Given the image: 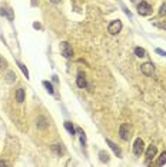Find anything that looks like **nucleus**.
Listing matches in <instances>:
<instances>
[{
    "label": "nucleus",
    "instance_id": "nucleus-2",
    "mask_svg": "<svg viewBox=\"0 0 166 167\" xmlns=\"http://www.w3.org/2000/svg\"><path fill=\"white\" fill-rule=\"evenodd\" d=\"M60 51H62L63 57H66V59H70L72 56H73V50H72V46H70V44H69L67 42L60 43Z\"/></svg>",
    "mask_w": 166,
    "mask_h": 167
},
{
    "label": "nucleus",
    "instance_id": "nucleus-3",
    "mask_svg": "<svg viewBox=\"0 0 166 167\" xmlns=\"http://www.w3.org/2000/svg\"><path fill=\"white\" fill-rule=\"evenodd\" d=\"M143 151H145V143H143L142 139H136L135 144H133V153L136 156H140Z\"/></svg>",
    "mask_w": 166,
    "mask_h": 167
},
{
    "label": "nucleus",
    "instance_id": "nucleus-15",
    "mask_svg": "<svg viewBox=\"0 0 166 167\" xmlns=\"http://www.w3.org/2000/svg\"><path fill=\"white\" fill-rule=\"evenodd\" d=\"M52 151H53V153H56V154H62L65 150H63L62 144H53V146H52Z\"/></svg>",
    "mask_w": 166,
    "mask_h": 167
},
{
    "label": "nucleus",
    "instance_id": "nucleus-14",
    "mask_svg": "<svg viewBox=\"0 0 166 167\" xmlns=\"http://www.w3.org/2000/svg\"><path fill=\"white\" fill-rule=\"evenodd\" d=\"M165 163H166V151H163L162 154L159 156V159L156 160V163L155 164H156V166H163Z\"/></svg>",
    "mask_w": 166,
    "mask_h": 167
},
{
    "label": "nucleus",
    "instance_id": "nucleus-12",
    "mask_svg": "<svg viewBox=\"0 0 166 167\" xmlns=\"http://www.w3.org/2000/svg\"><path fill=\"white\" fill-rule=\"evenodd\" d=\"M76 83H77V86H79V87H82V89L87 86L86 79H85V76H83V74H79V76H77V80H76Z\"/></svg>",
    "mask_w": 166,
    "mask_h": 167
},
{
    "label": "nucleus",
    "instance_id": "nucleus-29",
    "mask_svg": "<svg viewBox=\"0 0 166 167\" xmlns=\"http://www.w3.org/2000/svg\"><path fill=\"white\" fill-rule=\"evenodd\" d=\"M132 2H137V0H132Z\"/></svg>",
    "mask_w": 166,
    "mask_h": 167
},
{
    "label": "nucleus",
    "instance_id": "nucleus-18",
    "mask_svg": "<svg viewBox=\"0 0 166 167\" xmlns=\"http://www.w3.org/2000/svg\"><path fill=\"white\" fill-rule=\"evenodd\" d=\"M17 66L20 67V70L23 71V74L26 76V79H29V71H27V69H26L25 64H22V63H17Z\"/></svg>",
    "mask_w": 166,
    "mask_h": 167
},
{
    "label": "nucleus",
    "instance_id": "nucleus-5",
    "mask_svg": "<svg viewBox=\"0 0 166 167\" xmlns=\"http://www.w3.org/2000/svg\"><path fill=\"white\" fill-rule=\"evenodd\" d=\"M119 134H121L122 140L128 142L129 139H130V126L129 124H122L121 129H119Z\"/></svg>",
    "mask_w": 166,
    "mask_h": 167
},
{
    "label": "nucleus",
    "instance_id": "nucleus-20",
    "mask_svg": "<svg viewBox=\"0 0 166 167\" xmlns=\"http://www.w3.org/2000/svg\"><path fill=\"white\" fill-rule=\"evenodd\" d=\"M77 133L80 134V142H82V144L85 146V144H86V136H85V133L82 131V129H77Z\"/></svg>",
    "mask_w": 166,
    "mask_h": 167
},
{
    "label": "nucleus",
    "instance_id": "nucleus-8",
    "mask_svg": "<svg viewBox=\"0 0 166 167\" xmlns=\"http://www.w3.org/2000/svg\"><path fill=\"white\" fill-rule=\"evenodd\" d=\"M106 143H108V144H109V147H110V149H112V150H113V153H115V154H116V156H119V157H121V156H122V151H121V149H119V147H117V146H116V144H115V143H113V142H110L109 139H108V140H106Z\"/></svg>",
    "mask_w": 166,
    "mask_h": 167
},
{
    "label": "nucleus",
    "instance_id": "nucleus-22",
    "mask_svg": "<svg viewBox=\"0 0 166 167\" xmlns=\"http://www.w3.org/2000/svg\"><path fill=\"white\" fill-rule=\"evenodd\" d=\"M7 77H9V82H13V80L16 79V74H14V73H13V71H10V73H7Z\"/></svg>",
    "mask_w": 166,
    "mask_h": 167
},
{
    "label": "nucleus",
    "instance_id": "nucleus-7",
    "mask_svg": "<svg viewBox=\"0 0 166 167\" xmlns=\"http://www.w3.org/2000/svg\"><path fill=\"white\" fill-rule=\"evenodd\" d=\"M155 156H156V146L150 144V146L148 147V150H146V159H148V160H152Z\"/></svg>",
    "mask_w": 166,
    "mask_h": 167
},
{
    "label": "nucleus",
    "instance_id": "nucleus-19",
    "mask_svg": "<svg viewBox=\"0 0 166 167\" xmlns=\"http://www.w3.org/2000/svg\"><path fill=\"white\" fill-rule=\"evenodd\" d=\"M99 157H100V160H102V161H109V154L106 153V151H100Z\"/></svg>",
    "mask_w": 166,
    "mask_h": 167
},
{
    "label": "nucleus",
    "instance_id": "nucleus-4",
    "mask_svg": "<svg viewBox=\"0 0 166 167\" xmlns=\"http://www.w3.org/2000/svg\"><path fill=\"white\" fill-rule=\"evenodd\" d=\"M122 30V21L121 20H113L108 27V32L110 34H117Z\"/></svg>",
    "mask_w": 166,
    "mask_h": 167
},
{
    "label": "nucleus",
    "instance_id": "nucleus-27",
    "mask_svg": "<svg viewBox=\"0 0 166 167\" xmlns=\"http://www.w3.org/2000/svg\"><path fill=\"white\" fill-rule=\"evenodd\" d=\"M50 2H52V3H56V4L60 3V0H50Z\"/></svg>",
    "mask_w": 166,
    "mask_h": 167
},
{
    "label": "nucleus",
    "instance_id": "nucleus-9",
    "mask_svg": "<svg viewBox=\"0 0 166 167\" xmlns=\"http://www.w3.org/2000/svg\"><path fill=\"white\" fill-rule=\"evenodd\" d=\"M47 126H49V123H47V120H46V117H43V116L39 117V119H38V127H39V129L45 130Z\"/></svg>",
    "mask_w": 166,
    "mask_h": 167
},
{
    "label": "nucleus",
    "instance_id": "nucleus-23",
    "mask_svg": "<svg viewBox=\"0 0 166 167\" xmlns=\"http://www.w3.org/2000/svg\"><path fill=\"white\" fill-rule=\"evenodd\" d=\"M156 53H158V55H160V56H165V57H166V51L162 50V49H156Z\"/></svg>",
    "mask_w": 166,
    "mask_h": 167
},
{
    "label": "nucleus",
    "instance_id": "nucleus-26",
    "mask_svg": "<svg viewBox=\"0 0 166 167\" xmlns=\"http://www.w3.org/2000/svg\"><path fill=\"white\" fill-rule=\"evenodd\" d=\"M33 27H36V29H40V25H39V23H34Z\"/></svg>",
    "mask_w": 166,
    "mask_h": 167
},
{
    "label": "nucleus",
    "instance_id": "nucleus-28",
    "mask_svg": "<svg viewBox=\"0 0 166 167\" xmlns=\"http://www.w3.org/2000/svg\"><path fill=\"white\" fill-rule=\"evenodd\" d=\"M0 166H7V163L6 161H0Z\"/></svg>",
    "mask_w": 166,
    "mask_h": 167
},
{
    "label": "nucleus",
    "instance_id": "nucleus-13",
    "mask_svg": "<svg viewBox=\"0 0 166 167\" xmlns=\"http://www.w3.org/2000/svg\"><path fill=\"white\" fill-rule=\"evenodd\" d=\"M65 129H66L67 131L72 134V136H75L76 130H75V127H73V124H72L70 121H65Z\"/></svg>",
    "mask_w": 166,
    "mask_h": 167
},
{
    "label": "nucleus",
    "instance_id": "nucleus-25",
    "mask_svg": "<svg viewBox=\"0 0 166 167\" xmlns=\"http://www.w3.org/2000/svg\"><path fill=\"white\" fill-rule=\"evenodd\" d=\"M6 66V60L3 57H0V67H4Z\"/></svg>",
    "mask_w": 166,
    "mask_h": 167
},
{
    "label": "nucleus",
    "instance_id": "nucleus-24",
    "mask_svg": "<svg viewBox=\"0 0 166 167\" xmlns=\"http://www.w3.org/2000/svg\"><path fill=\"white\" fill-rule=\"evenodd\" d=\"M156 26L160 27V29H163V30H166V21H163V23H156Z\"/></svg>",
    "mask_w": 166,
    "mask_h": 167
},
{
    "label": "nucleus",
    "instance_id": "nucleus-16",
    "mask_svg": "<svg viewBox=\"0 0 166 167\" xmlns=\"http://www.w3.org/2000/svg\"><path fill=\"white\" fill-rule=\"evenodd\" d=\"M135 55H136L137 57H145L146 50L145 49H142V47H136V49H135Z\"/></svg>",
    "mask_w": 166,
    "mask_h": 167
},
{
    "label": "nucleus",
    "instance_id": "nucleus-21",
    "mask_svg": "<svg viewBox=\"0 0 166 167\" xmlns=\"http://www.w3.org/2000/svg\"><path fill=\"white\" fill-rule=\"evenodd\" d=\"M159 14H160V16H165V14H166V3H163L162 6H160V10H159Z\"/></svg>",
    "mask_w": 166,
    "mask_h": 167
},
{
    "label": "nucleus",
    "instance_id": "nucleus-6",
    "mask_svg": "<svg viewBox=\"0 0 166 167\" xmlns=\"http://www.w3.org/2000/svg\"><path fill=\"white\" fill-rule=\"evenodd\" d=\"M140 70H142V73H143V74L152 76L155 73V67H153V64H152V63H143V64L140 66Z\"/></svg>",
    "mask_w": 166,
    "mask_h": 167
},
{
    "label": "nucleus",
    "instance_id": "nucleus-17",
    "mask_svg": "<svg viewBox=\"0 0 166 167\" xmlns=\"http://www.w3.org/2000/svg\"><path fill=\"white\" fill-rule=\"evenodd\" d=\"M43 86H45V87H46V90H47V92H49L50 94H53V93H54V90H53V86H52V84H50L49 82H43Z\"/></svg>",
    "mask_w": 166,
    "mask_h": 167
},
{
    "label": "nucleus",
    "instance_id": "nucleus-1",
    "mask_svg": "<svg viewBox=\"0 0 166 167\" xmlns=\"http://www.w3.org/2000/svg\"><path fill=\"white\" fill-rule=\"evenodd\" d=\"M137 13L140 16H149L152 13V6L149 3H146V2H140L137 4Z\"/></svg>",
    "mask_w": 166,
    "mask_h": 167
},
{
    "label": "nucleus",
    "instance_id": "nucleus-11",
    "mask_svg": "<svg viewBox=\"0 0 166 167\" xmlns=\"http://www.w3.org/2000/svg\"><path fill=\"white\" fill-rule=\"evenodd\" d=\"M16 100H17V103H22V101L25 100V90H23V89H17Z\"/></svg>",
    "mask_w": 166,
    "mask_h": 167
},
{
    "label": "nucleus",
    "instance_id": "nucleus-10",
    "mask_svg": "<svg viewBox=\"0 0 166 167\" xmlns=\"http://www.w3.org/2000/svg\"><path fill=\"white\" fill-rule=\"evenodd\" d=\"M0 14L2 16H6L9 19V20H13V13H12V10L10 9H0Z\"/></svg>",
    "mask_w": 166,
    "mask_h": 167
}]
</instances>
